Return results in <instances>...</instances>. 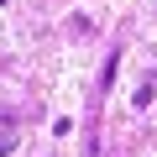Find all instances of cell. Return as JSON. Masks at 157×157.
Returning a JSON list of instances; mask_svg holds the SVG:
<instances>
[{
    "mask_svg": "<svg viewBox=\"0 0 157 157\" xmlns=\"http://www.w3.org/2000/svg\"><path fill=\"white\" fill-rule=\"evenodd\" d=\"M0 6H6V0H0Z\"/></svg>",
    "mask_w": 157,
    "mask_h": 157,
    "instance_id": "2",
    "label": "cell"
},
{
    "mask_svg": "<svg viewBox=\"0 0 157 157\" xmlns=\"http://www.w3.org/2000/svg\"><path fill=\"white\" fill-rule=\"evenodd\" d=\"M152 89H157V84H152V78H147V84L136 89V110H147V105H152Z\"/></svg>",
    "mask_w": 157,
    "mask_h": 157,
    "instance_id": "1",
    "label": "cell"
}]
</instances>
